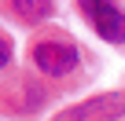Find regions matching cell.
Listing matches in <instances>:
<instances>
[{
    "mask_svg": "<svg viewBox=\"0 0 125 121\" xmlns=\"http://www.w3.org/2000/svg\"><path fill=\"white\" fill-rule=\"evenodd\" d=\"M30 63H33L44 77H66V74L77 70L81 51H77V44H70V40L48 37V40H37V44L30 48Z\"/></svg>",
    "mask_w": 125,
    "mask_h": 121,
    "instance_id": "cell-1",
    "label": "cell"
},
{
    "mask_svg": "<svg viewBox=\"0 0 125 121\" xmlns=\"http://www.w3.org/2000/svg\"><path fill=\"white\" fill-rule=\"evenodd\" d=\"M77 8L107 44H125V11L118 0H77Z\"/></svg>",
    "mask_w": 125,
    "mask_h": 121,
    "instance_id": "cell-2",
    "label": "cell"
},
{
    "mask_svg": "<svg viewBox=\"0 0 125 121\" xmlns=\"http://www.w3.org/2000/svg\"><path fill=\"white\" fill-rule=\"evenodd\" d=\"M59 117L66 121H110V117H125V92H103V95H92L70 110H62Z\"/></svg>",
    "mask_w": 125,
    "mask_h": 121,
    "instance_id": "cell-3",
    "label": "cell"
},
{
    "mask_svg": "<svg viewBox=\"0 0 125 121\" xmlns=\"http://www.w3.org/2000/svg\"><path fill=\"white\" fill-rule=\"evenodd\" d=\"M8 8L22 22H44L52 15V0H8Z\"/></svg>",
    "mask_w": 125,
    "mask_h": 121,
    "instance_id": "cell-4",
    "label": "cell"
},
{
    "mask_svg": "<svg viewBox=\"0 0 125 121\" xmlns=\"http://www.w3.org/2000/svg\"><path fill=\"white\" fill-rule=\"evenodd\" d=\"M8 63H11V40H8L4 33H0V70H4Z\"/></svg>",
    "mask_w": 125,
    "mask_h": 121,
    "instance_id": "cell-5",
    "label": "cell"
}]
</instances>
